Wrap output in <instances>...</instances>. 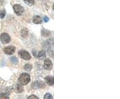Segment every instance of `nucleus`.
I'll return each instance as SVG.
<instances>
[{
    "label": "nucleus",
    "instance_id": "nucleus-1",
    "mask_svg": "<svg viewBox=\"0 0 120 99\" xmlns=\"http://www.w3.org/2000/svg\"><path fill=\"white\" fill-rule=\"evenodd\" d=\"M30 74L27 73L22 74L19 78V82L22 85H27L30 82Z\"/></svg>",
    "mask_w": 120,
    "mask_h": 99
},
{
    "label": "nucleus",
    "instance_id": "nucleus-2",
    "mask_svg": "<svg viewBox=\"0 0 120 99\" xmlns=\"http://www.w3.org/2000/svg\"><path fill=\"white\" fill-rule=\"evenodd\" d=\"M13 9L14 12L17 16H22L24 12V8H23L21 5L19 4H14L13 5Z\"/></svg>",
    "mask_w": 120,
    "mask_h": 99
},
{
    "label": "nucleus",
    "instance_id": "nucleus-3",
    "mask_svg": "<svg viewBox=\"0 0 120 99\" xmlns=\"http://www.w3.org/2000/svg\"><path fill=\"white\" fill-rule=\"evenodd\" d=\"M18 54L20 56V57L23 58V60H29L31 59V55L28 52H27L25 50H21L18 52Z\"/></svg>",
    "mask_w": 120,
    "mask_h": 99
},
{
    "label": "nucleus",
    "instance_id": "nucleus-4",
    "mask_svg": "<svg viewBox=\"0 0 120 99\" xmlns=\"http://www.w3.org/2000/svg\"><path fill=\"white\" fill-rule=\"evenodd\" d=\"M0 40H1V42L3 44H8L10 40H11V38L9 36V35L7 33H2L1 36H0Z\"/></svg>",
    "mask_w": 120,
    "mask_h": 99
},
{
    "label": "nucleus",
    "instance_id": "nucleus-5",
    "mask_svg": "<svg viewBox=\"0 0 120 99\" xmlns=\"http://www.w3.org/2000/svg\"><path fill=\"white\" fill-rule=\"evenodd\" d=\"M15 51V48L13 46H8V47L5 48L4 49V53L8 55H12Z\"/></svg>",
    "mask_w": 120,
    "mask_h": 99
},
{
    "label": "nucleus",
    "instance_id": "nucleus-6",
    "mask_svg": "<svg viewBox=\"0 0 120 99\" xmlns=\"http://www.w3.org/2000/svg\"><path fill=\"white\" fill-rule=\"evenodd\" d=\"M44 68L46 69L47 70H50L53 68V64H52V61L49 59H45L44 61V64H43Z\"/></svg>",
    "mask_w": 120,
    "mask_h": 99
},
{
    "label": "nucleus",
    "instance_id": "nucleus-7",
    "mask_svg": "<svg viewBox=\"0 0 120 99\" xmlns=\"http://www.w3.org/2000/svg\"><path fill=\"white\" fill-rule=\"evenodd\" d=\"M45 84L41 81H35L32 84V87L36 89V88H43L45 87Z\"/></svg>",
    "mask_w": 120,
    "mask_h": 99
},
{
    "label": "nucleus",
    "instance_id": "nucleus-8",
    "mask_svg": "<svg viewBox=\"0 0 120 99\" xmlns=\"http://www.w3.org/2000/svg\"><path fill=\"white\" fill-rule=\"evenodd\" d=\"M33 54H34L35 57H37L38 58H39V59H42L45 57V52L44 50H41V51L37 52V53L35 52H33Z\"/></svg>",
    "mask_w": 120,
    "mask_h": 99
},
{
    "label": "nucleus",
    "instance_id": "nucleus-9",
    "mask_svg": "<svg viewBox=\"0 0 120 99\" xmlns=\"http://www.w3.org/2000/svg\"><path fill=\"white\" fill-rule=\"evenodd\" d=\"M45 81L47 83V84H49V86H52L53 85L54 83V78L53 76H46L45 78Z\"/></svg>",
    "mask_w": 120,
    "mask_h": 99
},
{
    "label": "nucleus",
    "instance_id": "nucleus-10",
    "mask_svg": "<svg viewBox=\"0 0 120 99\" xmlns=\"http://www.w3.org/2000/svg\"><path fill=\"white\" fill-rule=\"evenodd\" d=\"M33 22L35 24H40L42 22V20L39 16H35L33 17Z\"/></svg>",
    "mask_w": 120,
    "mask_h": 99
},
{
    "label": "nucleus",
    "instance_id": "nucleus-11",
    "mask_svg": "<svg viewBox=\"0 0 120 99\" xmlns=\"http://www.w3.org/2000/svg\"><path fill=\"white\" fill-rule=\"evenodd\" d=\"M28 34V30L26 28H23L21 30V36L23 38H26Z\"/></svg>",
    "mask_w": 120,
    "mask_h": 99
},
{
    "label": "nucleus",
    "instance_id": "nucleus-12",
    "mask_svg": "<svg viewBox=\"0 0 120 99\" xmlns=\"http://www.w3.org/2000/svg\"><path fill=\"white\" fill-rule=\"evenodd\" d=\"M50 34H51V32L49 31L45 30V29H43L41 30V34L43 36H49Z\"/></svg>",
    "mask_w": 120,
    "mask_h": 99
},
{
    "label": "nucleus",
    "instance_id": "nucleus-13",
    "mask_svg": "<svg viewBox=\"0 0 120 99\" xmlns=\"http://www.w3.org/2000/svg\"><path fill=\"white\" fill-rule=\"evenodd\" d=\"M24 2L28 5H33L35 4L34 0H23Z\"/></svg>",
    "mask_w": 120,
    "mask_h": 99
},
{
    "label": "nucleus",
    "instance_id": "nucleus-14",
    "mask_svg": "<svg viewBox=\"0 0 120 99\" xmlns=\"http://www.w3.org/2000/svg\"><path fill=\"white\" fill-rule=\"evenodd\" d=\"M0 99H9V96L8 94L6 93H1L0 94Z\"/></svg>",
    "mask_w": 120,
    "mask_h": 99
},
{
    "label": "nucleus",
    "instance_id": "nucleus-15",
    "mask_svg": "<svg viewBox=\"0 0 120 99\" xmlns=\"http://www.w3.org/2000/svg\"><path fill=\"white\" fill-rule=\"evenodd\" d=\"M24 69L26 70V71H28V72H30L31 70V69H32V66L31 64H26L25 65V66H24Z\"/></svg>",
    "mask_w": 120,
    "mask_h": 99
},
{
    "label": "nucleus",
    "instance_id": "nucleus-16",
    "mask_svg": "<svg viewBox=\"0 0 120 99\" xmlns=\"http://www.w3.org/2000/svg\"><path fill=\"white\" fill-rule=\"evenodd\" d=\"M16 91L19 93H22V92L23 91V88L21 85H17V87H16Z\"/></svg>",
    "mask_w": 120,
    "mask_h": 99
},
{
    "label": "nucleus",
    "instance_id": "nucleus-17",
    "mask_svg": "<svg viewBox=\"0 0 120 99\" xmlns=\"http://www.w3.org/2000/svg\"><path fill=\"white\" fill-rule=\"evenodd\" d=\"M10 60L11 61V62L13 63V64H17V62H18V60H17V58L16 57H15V56H12V57H11L10 58Z\"/></svg>",
    "mask_w": 120,
    "mask_h": 99
},
{
    "label": "nucleus",
    "instance_id": "nucleus-18",
    "mask_svg": "<svg viewBox=\"0 0 120 99\" xmlns=\"http://www.w3.org/2000/svg\"><path fill=\"white\" fill-rule=\"evenodd\" d=\"M44 99H53V96H52V95H51V94H49V93H47V94H45V95L44 96Z\"/></svg>",
    "mask_w": 120,
    "mask_h": 99
},
{
    "label": "nucleus",
    "instance_id": "nucleus-19",
    "mask_svg": "<svg viewBox=\"0 0 120 99\" xmlns=\"http://www.w3.org/2000/svg\"><path fill=\"white\" fill-rule=\"evenodd\" d=\"M5 16V10H2L0 12V18H4Z\"/></svg>",
    "mask_w": 120,
    "mask_h": 99
},
{
    "label": "nucleus",
    "instance_id": "nucleus-20",
    "mask_svg": "<svg viewBox=\"0 0 120 99\" xmlns=\"http://www.w3.org/2000/svg\"><path fill=\"white\" fill-rule=\"evenodd\" d=\"M28 99H38V97L37 96H35V95H31V96H30L28 97Z\"/></svg>",
    "mask_w": 120,
    "mask_h": 99
},
{
    "label": "nucleus",
    "instance_id": "nucleus-21",
    "mask_svg": "<svg viewBox=\"0 0 120 99\" xmlns=\"http://www.w3.org/2000/svg\"><path fill=\"white\" fill-rule=\"evenodd\" d=\"M49 18H48L47 16H45V17L43 18V21H44V22H49Z\"/></svg>",
    "mask_w": 120,
    "mask_h": 99
}]
</instances>
